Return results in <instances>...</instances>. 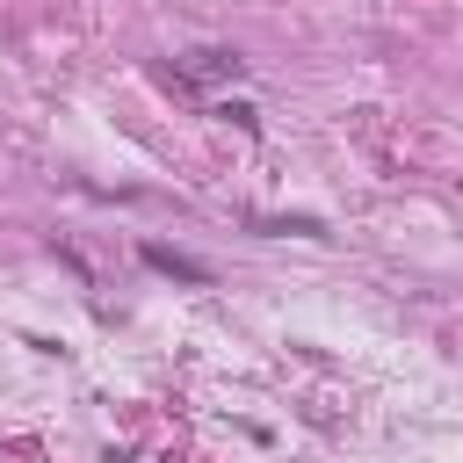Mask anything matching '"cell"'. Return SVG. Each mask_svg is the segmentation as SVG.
Segmentation results:
<instances>
[{
	"mask_svg": "<svg viewBox=\"0 0 463 463\" xmlns=\"http://www.w3.org/2000/svg\"><path fill=\"white\" fill-rule=\"evenodd\" d=\"M188 72H195V80H224V72H239V58H224V51H203Z\"/></svg>",
	"mask_w": 463,
	"mask_h": 463,
	"instance_id": "7a4b0ae2",
	"label": "cell"
},
{
	"mask_svg": "<svg viewBox=\"0 0 463 463\" xmlns=\"http://www.w3.org/2000/svg\"><path fill=\"white\" fill-rule=\"evenodd\" d=\"M145 260H152L159 275H174V282H210V268L188 260V253H174V246H145Z\"/></svg>",
	"mask_w": 463,
	"mask_h": 463,
	"instance_id": "6da1fadb",
	"label": "cell"
}]
</instances>
